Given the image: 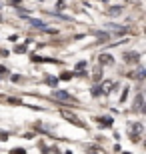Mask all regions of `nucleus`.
<instances>
[{
    "instance_id": "nucleus-1",
    "label": "nucleus",
    "mask_w": 146,
    "mask_h": 154,
    "mask_svg": "<svg viewBox=\"0 0 146 154\" xmlns=\"http://www.w3.org/2000/svg\"><path fill=\"white\" fill-rule=\"evenodd\" d=\"M62 118H64V120H68V122H72V124H76V126H82V128H84V124H82V120H80L78 116L74 114V112L62 110Z\"/></svg>"
},
{
    "instance_id": "nucleus-2",
    "label": "nucleus",
    "mask_w": 146,
    "mask_h": 154,
    "mask_svg": "<svg viewBox=\"0 0 146 154\" xmlns=\"http://www.w3.org/2000/svg\"><path fill=\"white\" fill-rule=\"evenodd\" d=\"M112 88H114V80H104L100 86V92L102 94H108V92H112Z\"/></svg>"
},
{
    "instance_id": "nucleus-3",
    "label": "nucleus",
    "mask_w": 146,
    "mask_h": 154,
    "mask_svg": "<svg viewBox=\"0 0 146 154\" xmlns=\"http://www.w3.org/2000/svg\"><path fill=\"white\" fill-rule=\"evenodd\" d=\"M98 62L104 64V66H110V64H114V56H110V54H100V56H98Z\"/></svg>"
},
{
    "instance_id": "nucleus-4",
    "label": "nucleus",
    "mask_w": 146,
    "mask_h": 154,
    "mask_svg": "<svg viewBox=\"0 0 146 154\" xmlns=\"http://www.w3.org/2000/svg\"><path fill=\"white\" fill-rule=\"evenodd\" d=\"M142 104H144V94H138L134 100V112H140L142 110Z\"/></svg>"
},
{
    "instance_id": "nucleus-5",
    "label": "nucleus",
    "mask_w": 146,
    "mask_h": 154,
    "mask_svg": "<svg viewBox=\"0 0 146 154\" xmlns=\"http://www.w3.org/2000/svg\"><path fill=\"white\" fill-rule=\"evenodd\" d=\"M140 132H142V124H134V126H132V136H134V138L140 136Z\"/></svg>"
},
{
    "instance_id": "nucleus-6",
    "label": "nucleus",
    "mask_w": 146,
    "mask_h": 154,
    "mask_svg": "<svg viewBox=\"0 0 146 154\" xmlns=\"http://www.w3.org/2000/svg\"><path fill=\"white\" fill-rule=\"evenodd\" d=\"M56 98L58 100H72V98H70V94H68V92H56Z\"/></svg>"
},
{
    "instance_id": "nucleus-7",
    "label": "nucleus",
    "mask_w": 146,
    "mask_h": 154,
    "mask_svg": "<svg viewBox=\"0 0 146 154\" xmlns=\"http://www.w3.org/2000/svg\"><path fill=\"white\" fill-rule=\"evenodd\" d=\"M46 84H48V86H56V84H58V80L54 78V76H48V78H46Z\"/></svg>"
},
{
    "instance_id": "nucleus-8",
    "label": "nucleus",
    "mask_w": 146,
    "mask_h": 154,
    "mask_svg": "<svg viewBox=\"0 0 146 154\" xmlns=\"http://www.w3.org/2000/svg\"><path fill=\"white\" fill-rule=\"evenodd\" d=\"M136 78H138V80H142V78H144V70H138V72H136Z\"/></svg>"
},
{
    "instance_id": "nucleus-9",
    "label": "nucleus",
    "mask_w": 146,
    "mask_h": 154,
    "mask_svg": "<svg viewBox=\"0 0 146 154\" xmlns=\"http://www.w3.org/2000/svg\"><path fill=\"white\" fill-rule=\"evenodd\" d=\"M32 24H34V26H38V28H44V24L40 22V20H32Z\"/></svg>"
},
{
    "instance_id": "nucleus-10",
    "label": "nucleus",
    "mask_w": 146,
    "mask_h": 154,
    "mask_svg": "<svg viewBox=\"0 0 146 154\" xmlns=\"http://www.w3.org/2000/svg\"><path fill=\"white\" fill-rule=\"evenodd\" d=\"M84 66H86V62H78L76 64V70H84Z\"/></svg>"
},
{
    "instance_id": "nucleus-11",
    "label": "nucleus",
    "mask_w": 146,
    "mask_h": 154,
    "mask_svg": "<svg viewBox=\"0 0 146 154\" xmlns=\"http://www.w3.org/2000/svg\"><path fill=\"white\" fill-rule=\"evenodd\" d=\"M136 58H138L136 54H126V60H136Z\"/></svg>"
},
{
    "instance_id": "nucleus-12",
    "label": "nucleus",
    "mask_w": 146,
    "mask_h": 154,
    "mask_svg": "<svg viewBox=\"0 0 146 154\" xmlns=\"http://www.w3.org/2000/svg\"><path fill=\"white\" fill-rule=\"evenodd\" d=\"M110 14H112V16H114V14H120V8H112V10H110Z\"/></svg>"
},
{
    "instance_id": "nucleus-13",
    "label": "nucleus",
    "mask_w": 146,
    "mask_h": 154,
    "mask_svg": "<svg viewBox=\"0 0 146 154\" xmlns=\"http://www.w3.org/2000/svg\"><path fill=\"white\" fill-rule=\"evenodd\" d=\"M12 4H20V0H10Z\"/></svg>"
}]
</instances>
